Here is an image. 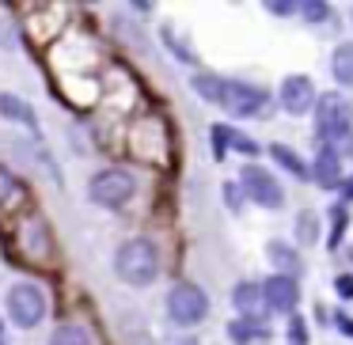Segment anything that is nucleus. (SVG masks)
<instances>
[{"instance_id": "21", "label": "nucleus", "mask_w": 353, "mask_h": 345, "mask_svg": "<svg viewBox=\"0 0 353 345\" xmlns=\"http://www.w3.org/2000/svg\"><path fill=\"white\" fill-rule=\"evenodd\" d=\"M296 12L307 19V23H323V19H330V4H319V0H304V4H296Z\"/></svg>"}, {"instance_id": "28", "label": "nucleus", "mask_w": 353, "mask_h": 345, "mask_svg": "<svg viewBox=\"0 0 353 345\" xmlns=\"http://www.w3.org/2000/svg\"><path fill=\"white\" fill-rule=\"evenodd\" d=\"M338 190H342V201H353V175L342 178V186H338Z\"/></svg>"}, {"instance_id": "15", "label": "nucleus", "mask_w": 353, "mask_h": 345, "mask_svg": "<svg viewBox=\"0 0 353 345\" xmlns=\"http://www.w3.org/2000/svg\"><path fill=\"white\" fill-rule=\"evenodd\" d=\"M270 262H274V266L281 269V277H292V273L300 269L296 251H292L289 243H281V239H274V243H270Z\"/></svg>"}, {"instance_id": "12", "label": "nucleus", "mask_w": 353, "mask_h": 345, "mask_svg": "<svg viewBox=\"0 0 353 345\" xmlns=\"http://www.w3.org/2000/svg\"><path fill=\"white\" fill-rule=\"evenodd\" d=\"M0 118H12V122H23V125H39L34 122V110H31V103L27 99H19V95H12V92H0Z\"/></svg>"}, {"instance_id": "20", "label": "nucleus", "mask_w": 353, "mask_h": 345, "mask_svg": "<svg viewBox=\"0 0 353 345\" xmlns=\"http://www.w3.org/2000/svg\"><path fill=\"white\" fill-rule=\"evenodd\" d=\"M221 84H224V80H221V76H209V72L194 76V92H198L201 99H209V103H216V99H221Z\"/></svg>"}, {"instance_id": "19", "label": "nucleus", "mask_w": 353, "mask_h": 345, "mask_svg": "<svg viewBox=\"0 0 353 345\" xmlns=\"http://www.w3.org/2000/svg\"><path fill=\"white\" fill-rule=\"evenodd\" d=\"M296 236H300V243H315L319 239V216L312 213V209H304V213L296 216Z\"/></svg>"}, {"instance_id": "17", "label": "nucleus", "mask_w": 353, "mask_h": 345, "mask_svg": "<svg viewBox=\"0 0 353 345\" xmlns=\"http://www.w3.org/2000/svg\"><path fill=\"white\" fill-rule=\"evenodd\" d=\"M50 345H92V337H88V330L80 322H65V326L54 330Z\"/></svg>"}, {"instance_id": "9", "label": "nucleus", "mask_w": 353, "mask_h": 345, "mask_svg": "<svg viewBox=\"0 0 353 345\" xmlns=\"http://www.w3.org/2000/svg\"><path fill=\"white\" fill-rule=\"evenodd\" d=\"M281 107L289 110V114H307V110L315 107V87L307 76H285L281 84Z\"/></svg>"}, {"instance_id": "14", "label": "nucleus", "mask_w": 353, "mask_h": 345, "mask_svg": "<svg viewBox=\"0 0 353 345\" xmlns=\"http://www.w3.org/2000/svg\"><path fill=\"white\" fill-rule=\"evenodd\" d=\"M270 160L277 163V167H285L289 175H296V178H307V163L300 160L292 148H285V145H270Z\"/></svg>"}, {"instance_id": "13", "label": "nucleus", "mask_w": 353, "mask_h": 345, "mask_svg": "<svg viewBox=\"0 0 353 345\" xmlns=\"http://www.w3.org/2000/svg\"><path fill=\"white\" fill-rule=\"evenodd\" d=\"M330 72L342 87H353V42H342L330 57Z\"/></svg>"}, {"instance_id": "8", "label": "nucleus", "mask_w": 353, "mask_h": 345, "mask_svg": "<svg viewBox=\"0 0 353 345\" xmlns=\"http://www.w3.org/2000/svg\"><path fill=\"white\" fill-rule=\"evenodd\" d=\"M296 296H300L296 277L274 273L266 284H262V304H266L270 311H292V307H296Z\"/></svg>"}, {"instance_id": "27", "label": "nucleus", "mask_w": 353, "mask_h": 345, "mask_svg": "<svg viewBox=\"0 0 353 345\" xmlns=\"http://www.w3.org/2000/svg\"><path fill=\"white\" fill-rule=\"evenodd\" d=\"M224 198H228V205H232V209H239V190H236L232 182L224 186Z\"/></svg>"}, {"instance_id": "6", "label": "nucleus", "mask_w": 353, "mask_h": 345, "mask_svg": "<svg viewBox=\"0 0 353 345\" xmlns=\"http://www.w3.org/2000/svg\"><path fill=\"white\" fill-rule=\"evenodd\" d=\"M216 103L236 118H254V114H262V107H266V92L254 87V84H243V80H224L221 99Z\"/></svg>"}, {"instance_id": "18", "label": "nucleus", "mask_w": 353, "mask_h": 345, "mask_svg": "<svg viewBox=\"0 0 353 345\" xmlns=\"http://www.w3.org/2000/svg\"><path fill=\"white\" fill-rule=\"evenodd\" d=\"M19 198H23V182H19L12 171L0 167V205H16Z\"/></svg>"}, {"instance_id": "22", "label": "nucleus", "mask_w": 353, "mask_h": 345, "mask_svg": "<svg viewBox=\"0 0 353 345\" xmlns=\"http://www.w3.org/2000/svg\"><path fill=\"white\" fill-rule=\"evenodd\" d=\"M330 224H334V228H330V247H338L342 243V231H345V209L342 205L330 209Z\"/></svg>"}, {"instance_id": "24", "label": "nucleus", "mask_w": 353, "mask_h": 345, "mask_svg": "<svg viewBox=\"0 0 353 345\" xmlns=\"http://www.w3.org/2000/svg\"><path fill=\"white\" fill-rule=\"evenodd\" d=\"M289 337H292V345H304V342H307V326H304V319H292V322H289Z\"/></svg>"}, {"instance_id": "5", "label": "nucleus", "mask_w": 353, "mask_h": 345, "mask_svg": "<svg viewBox=\"0 0 353 345\" xmlns=\"http://www.w3.org/2000/svg\"><path fill=\"white\" fill-rule=\"evenodd\" d=\"M209 311V300L198 284H175L168 292V315L179 322V326H198Z\"/></svg>"}, {"instance_id": "3", "label": "nucleus", "mask_w": 353, "mask_h": 345, "mask_svg": "<svg viewBox=\"0 0 353 345\" xmlns=\"http://www.w3.org/2000/svg\"><path fill=\"white\" fill-rule=\"evenodd\" d=\"M133 190H137V182H133L130 171L114 167V171H99V175L88 182V194H92L95 205L103 209H122L125 201L133 198Z\"/></svg>"}, {"instance_id": "4", "label": "nucleus", "mask_w": 353, "mask_h": 345, "mask_svg": "<svg viewBox=\"0 0 353 345\" xmlns=\"http://www.w3.org/2000/svg\"><path fill=\"white\" fill-rule=\"evenodd\" d=\"M4 311H8V319L16 322L19 330H31L42 322V315H46V296H42L34 284H16V289L8 292V300H4Z\"/></svg>"}, {"instance_id": "23", "label": "nucleus", "mask_w": 353, "mask_h": 345, "mask_svg": "<svg viewBox=\"0 0 353 345\" xmlns=\"http://www.w3.org/2000/svg\"><path fill=\"white\" fill-rule=\"evenodd\" d=\"M334 292L342 300H353V273H338L334 277Z\"/></svg>"}, {"instance_id": "1", "label": "nucleus", "mask_w": 353, "mask_h": 345, "mask_svg": "<svg viewBox=\"0 0 353 345\" xmlns=\"http://www.w3.org/2000/svg\"><path fill=\"white\" fill-rule=\"evenodd\" d=\"M315 137L327 145V140H338L342 152H353V107L342 99V95H319L315 99ZM338 152V156H342Z\"/></svg>"}, {"instance_id": "25", "label": "nucleus", "mask_w": 353, "mask_h": 345, "mask_svg": "<svg viewBox=\"0 0 353 345\" xmlns=\"http://www.w3.org/2000/svg\"><path fill=\"white\" fill-rule=\"evenodd\" d=\"M266 12H274V16H292L296 4H289V0H266Z\"/></svg>"}, {"instance_id": "7", "label": "nucleus", "mask_w": 353, "mask_h": 345, "mask_svg": "<svg viewBox=\"0 0 353 345\" xmlns=\"http://www.w3.org/2000/svg\"><path fill=\"white\" fill-rule=\"evenodd\" d=\"M239 182H243L247 198H251L254 205H262V209H281V205H285L281 182H277V178L270 175L266 167H254V163H247V167L239 171Z\"/></svg>"}, {"instance_id": "10", "label": "nucleus", "mask_w": 353, "mask_h": 345, "mask_svg": "<svg viewBox=\"0 0 353 345\" xmlns=\"http://www.w3.org/2000/svg\"><path fill=\"white\" fill-rule=\"evenodd\" d=\"M307 178H315L323 190H330V186H342V156H338V148L323 145L319 156H315V167H307Z\"/></svg>"}, {"instance_id": "16", "label": "nucleus", "mask_w": 353, "mask_h": 345, "mask_svg": "<svg viewBox=\"0 0 353 345\" xmlns=\"http://www.w3.org/2000/svg\"><path fill=\"white\" fill-rule=\"evenodd\" d=\"M228 334H232V342L247 345V342H251V337H266L270 330L262 326L259 319H236V322H232V326H228Z\"/></svg>"}, {"instance_id": "2", "label": "nucleus", "mask_w": 353, "mask_h": 345, "mask_svg": "<svg viewBox=\"0 0 353 345\" xmlns=\"http://www.w3.org/2000/svg\"><path fill=\"white\" fill-rule=\"evenodd\" d=\"M114 269L125 284L141 289V284H152L156 273H160V251H156L148 239H125L114 254Z\"/></svg>"}, {"instance_id": "26", "label": "nucleus", "mask_w": 353, "mask_h": 345, "mask_svg": "<svg viewBox=\"0 0 353 345\" xmlns=\"http://www.w3.org/2000/svg\"><path fill=\"white\" fill-rule=\"evenodd\" d=\"M334 322H338V330H345V334H353V319L345 311H334Z\"/></svg>"}, {"instance_id": "11", "label": "nucleus", "mask_w": 353, "mask_h": 345, "mask_svg": "<svg viewBox=\"0 0 353 345\" xmlns=\"http://www.w3.org/2000/svg\"><path fill=\"white\" fill-rule=\"evenodd\" d=\"M232 304L243 311V319H259L262 315V289L259 284H251V281H243V284H236V292H232Z\"/></svg>"}]
</instances>
